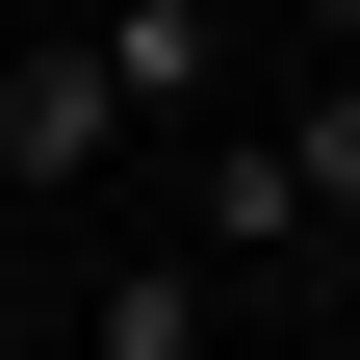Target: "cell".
Masks as SVG:
<instances>
[{
	"label": "cell",
	"instance_id": "obj_5",
	"mask_svg": "<svg viewBox=\"0 0 360 360\" xmlns=\"http://www.w3.org/2000/svg\"><path fill=\"white\" fill-rule=\"evenodd\" d=\"M206 335H232V283H180V257H129V283L77 309V360H206Z\"/></svg>",
	"mask_w": 360,
	"mask_h": 360
},
{
	"label": "cell",
	"instance_id": "obj_6",
	"mask_svg": "<svg viewBox=\"0 0 360 360\" xmlns=\"http://www.w3.org/2000/svg\"><path fill=\"white\" fill-rule=\"evenodd\" d=\"M257 26H283V52H360V0H257Z\"/></svg>",
	"mask_w": 360,
	"mask_h": 360
},
{
	"label": "cell",
	"instance_id": "obj_3",
	"mask_svg": "<svg viewBox=\"0 0 360 360\" xmlns=\"http://www.w3.org/2000/svg\"><path fill=\"white\" fill-rule=\"evenodd\" d=\"M257 257H309V180L283 129H206V283H257Z\"/></svg>",
	"mask_w": 360,
	"mask_h": 360
},
{
	"label": "cell",
	"instance_id": "obj_1",
	"mask_svg": "<svg viewBox=\"0 0 360 360\" xmlns=\"http://www.w3.org/2000/svg\"><path fill=\"white\" fill-rule=\"evenodd\" d=\"M103 155H129V77H103V26H0V206H77Z\"/></svg>",
	"mask_w": 360,
	"mask_h": 360
},
{
	"label": "cell",
	"instance_id": "obj_2",
	"mask_svg": "<svg viewBox=\"0 0 360 360\" xmlns=\"http://www.w3.org/2000/svg\"><path fill=\"white\" fill-rule=\"evenodd\" d=\"M129 77V129H232V0H77Z\"/></svg>",
	"mask_w": 360,
	"mask_h": 360
},
{
	"label": "cell",
	"instance_id": "obj_4",
	"mask_svg": "<svg viewBox=\"0 0 360 360\" xmlns=\"http://www.w3.org/2000/svg\"><path fill=\"white\" fill-rule=\"evenodd\" d=\"M257 129H283V180H309V232H360V52H309V77H283Z\"/></svg>",
	"mask_w": 360,
	"mask_h": 360
},
{
	"label": "cell",
	"instance_id": "obj_7",
	"mask_svg": "<svg viewBox=\"0 0 360 360\" xmlns=\"http://www.w3.org/2000/svg\"><path fill=\"white\" fill-rule=\"evenodd\" d=\"M26 335H52V309H26V283H0V360H26Z\"/></svg>",
	"mask_w": 360,
	"mask_h": 360
}]
</instances>
